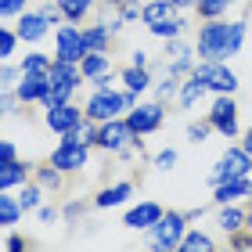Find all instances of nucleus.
<instances>
[{"label": "nucleus", "mask_w": 252, "mask_h": 252, "mask_svg": "<svg viewBox=\"0 0 252 252\" xmlns=\"http://www.w3.org/2000/svg\"><path fill=\"white\" fill-rule=\"evenodd\" d=\"M245 43V22H216L209 18L198 29V58L202 62H227Z\"/></svg>", "instance_id": "1"}, {"label": "nucleus", "mask_w": 252, "mask_h": 252, "mask_svg": "<svg viewBox=\"0 0 252 252\" xmlns=\"http://www.w3.org/2000/svg\"><path fill=\"white\" fill-rule=\"evenodd\" d=\"M130 108H137L133 90H126V94H119V90H97L87 105V119L90 123H108V119H119V112H130Z\"/></svg>", "instance_id": "2"}, {"label": "nucleus", "mask_w": 252, "mask_h": 252, "mask_svg": "<svg viewBox=\"0 0 252 252\" xmlns=\"http://www.w3.org/2000/svg\"><path fill=\"white\" fill-rule=\"evenodd\" d=\"M137 141H141V133L130 126V119H108L97 130V144L108 152H130V148L137 152Z\"/></svg>", "instance_id": "3"}, {"label": "nucleus", "mask_w": 252, "mask_h": 252, "mask_svg": "<svg viewBox=\"0 0 252 252\" xmlns=\"http://www.w3.org/2000/svg\"><path fill=\"white\" fill-rule=\"evenodd\" d=\"M252 173V155L245 152V148H227V152L220 155V162H216V169L209 173L213 188L223 184V180H234V177H249Z\"/></svg>", "instance_id": "4"}, {"label": "nucleus", "mask_w": 252, "mask_h": 252, "mask_svg": "<svg viewBox=\"0 0 252 252\" xmlns=\"http://www.w3.org/2000/svg\"><path fill=\"white\" fill-rule=\"evenodd\" d=\"M184 234H188V227H184V216L180 213H162V220H158L152 227V245L155 249H180V242H184Z\"/></svg>", "instance_id": "5"}, {"label": "nucleus", "mask_w": 252, "mask_h": 252, "mask_svg": "<svg viewBox=\"0 0 252 252\" xmlns=\"http://www.w3.org/2000/svg\"><path fill=\"white\" fill-rule=\"evenodd\" d=\"M54 54H58L62 62H83L90 47L83 40V32H79L76 26H62L58 32H54Z\"/></svg>", "instance_id": "6"}, {"label": "nucleus", "mask_w": 252, "mask_h": 252, "mask_svg": "<svg viewBox=\"0 0 252 252\" xmlns=\"http://www.w3.org/2000/svg\"><path fill=\"white\" fill-rule=\"evenodd\" d=\"M209 123H213V130H220L223 137H234L238 133V105L231 101V94L216 97V105L209 112Z\"/></svg>", "instance_id": "7"}, {"label": "nucleus", "mask_w": 252, "mask_h": 252, "mask_svg": "<svg viewBox=\"0 0 252 252\" xmlns=\"http://www.w3.org/2000/svg\"><path fill=\"white\" fill-rule=\"evenodd\" d=\"M198 72L205 76V83H209V90H216V94H234L238 87V76L227 68L223 62H202Z\"/></svg>", "instance_id": "8"}, {"label": "nucleus", "mask_w": 252, "mask_h": 252, "mask_svg": "<svg viewBox=\"0 0 252 252\" xmlns=\"http://www.w3.org/2000/svg\"><path fill=\"white\" fill-rule=\"evenodd\" d=\"M126 119H130V126L144 137V133H152V130L162 126V105H158V101H155V105H137V108H130Z\"/></svg>", "instance_id": "9"}, {"label": "nucleus", "mask_w": 252, "mask_h": 252, "mask_svg": "<svg viewBox=\"0 0 252 252\" xmlns=\"http://www.w3.org/2000/svg\"><path fill=\"white\" fill-rule=\"evenodd\" d=\"M47 26H51V18L43 15V11H22V18H18V36L26 40V43H36L47 36Z\"/></svg>", "instance_id": "10"}, {"label": "nucleus", "mask_w": 252, "mask_h": 252, "mask_svg": "<svg viewBox=\"0 0 252 252\" xmlns=\"http://www.w3.org/2000/svg\"><path fill=\"white\" fill-rule=\"evenodd\" d=\"M158 220H162V205L155 202H141L126 213V227H133V231H152Z\"/></svg>", "instance_id": "11"}, {"label": "nucleus", "mask_w": 252, "mask_h": 252, "mask_svg": "<svg viewBox=\"0 0 252 252\" xmlns=\"http://www.w3.org/2000/svg\"><path fill=\"white\" fill-rule=\"evenodd\" d=\"M51 166H58V169H83L87 166V144H58L54 148V155H51Z\"/></svg>", "instance_id": "12"}, {"label": "nucleus", "mask_w": 252, "mask_h": 252, "mask_svg": "<svg viewBox=\"0 0 252 252\" xmlns=\"http://www.w3.org/2000/svg\"><path fill=\"white\" fill-rule=\"evenodd\" d=\"M79 83H83V68H79V62H62V58H54V65H51V87H68V90H76Z\"/></svg>", "instance_id": "13"}, {"label": "nucleus", "mask_w": 252, "mask_h": 252, "mask_svg": "<svg viewBox=\"0 0 252 252\" xmlns=\"http://www.w3.org/2000/svg\"><path fill=\"white\" fill-rule=\"evenodd\" d=\"M47 90H51V72H22V83H18L22 101H43Z\"/></svg>", "instance_id": "14"}, {"label": "nucleus", "mask_w": 252, "mask_h": 252, "mask_svg": "<svg viewBox=\"0 0 252 252\" xmlns=\"http://www.w3.org/2000/svg\"><path fill=\"white\" fill-rule=\"evenodd\" d=\"M83 123V112L72 108V105H58V108H47V126L54 133H68L72 126Z\"/></svg>", "instance_id": "15"}, {"label": "nucleus", "mask_w": 252, "mask_h": 252, "mask_svg": "<svg viewBox=\"0 0 252 252\" xmlns=\"http://www.w3.org/2000/svg\"><path fill=\"white\" fill-rule=\"evenodd\" d=\"M252 194V173L249 177H234V180H223L216 184V202L227 205V202H238V198H249Z\"/></svg>", "instance_id": "16"}, {"label": "nucleus", "mask_w": 252, "mask_h": 252, "mask_svg": "<svg viewBox=\"0 0 252 252\" xmlns=\"http://www.w3.org/2000/svg\"><path fill=\"white\" fill-rule=\"evenodd\" d=\"M141 18H144V26H158V22H169V18H177V4H169V0H155V4H144V7H141Z\"/></svg>", "instance_id": "17"}, {"label": "nucleus", "mask_w": 252, "mask_h": 252, "mask_svg": "<svg viewBox=\"0 0 252 252\" xmlns=\"http://www.w3.org/2000/svg\"><path fill=\"white\" fill-rule=\"evenodd\" d=\"M205 90H209V83H205V76L198 72V68H191V76H188V83H184V87H180V105H184V108H191V105H194V101H198V97L205 94Z\"/></svg>", "instance_id": "18"}, {"label": "nucleus", "mask_w": 252, "mask_h": 252, "mask_svg": "<svg viewBox=\"0 0 252 252\" xmlns=\"http://www.w3.org/2000/svg\"><path fill=\"white\" fill-rule=\"evenodd\" d=\"M26 173H29V166L26 162H0V188H15V184H26Z\"/></svg>", "instance_id": "19"}, {"label": "nucleus", "mask_w": 252, "mask_h": 252, "mask_svg": "<svg viewBox=\"0 0 252 252\" xmlns=\"http://www.w3.org/2000/svg\"><path fill=\"white\" fill-rule=\"evenodd\" d=\"M79 68H83V76H87V79L105 76V72H108V58H105V51H90L87 58L79 62Z\"/></svg>", "instance_id": "20"}, {"label": "nucleus", "mask_w": 252, "mask_h": 252, "mask_svg": "<svg viewBox=\"0 0 252 252\" xmlns=\"http://www.w3.org/2000/svg\"><path fill=\"white\" fill-rule=\"evenodd\" d=\"M130 184H126V180H123V184H112V188H105V191H101L97 194V205H101V209H112V205H119V202H126V198H130Z\"/></svg>", "instance_id": "21"}, {"label": "nucleus", "mask_w": 252, "mask_h": 252, "mask_svg": "<svg viewBox=\"0 0 252 252\" xmlns=\"http://www.w3.org/2000/svg\"><path fill=\"white\" fill-rule=\"evenodd\" d=\"M123 83H126V90L141 94V90H148V87H152V76H148V68H141V65H130V68L123 72Z\"/></svg>", "instance_id": "22"}, {"label": "nucleus", "mask_w": 252, "mask_h": 252, "mask_svg": "<svg viewBox=\"0 0 252 252\" xmlns=\"http://www.w3.org/2000/svg\"><path fill=\"white\" fill-rule=\"evenodd\" d=\"M108 22H97V26H90V29H83V40H87V47L90 51H105L108 47Z\"/></svg>", "instance_id": "23"}, {"label": "nucleus", "mask_w": 252, "mask_h": 252, "mask_svg": "<svg viewBox=\"0 0 252 252\" xmlns=\"http://www.w3.org/2000/svg\"><path fill=\"white\" fill-rule=\"evenodd\" d=\"M245 223H249V220H245V213H242V209H234V205L227 202V205H223V213H220V227H223L227 234H234V231H242Z\"/></svg>", "instance_id": "24"}, {"label": "nucleus", "mask_w": 252, "mask_h": 252, "mask_svg": "<svg viewBox=\"0 0 252 252\" xmlns=\"http://www.w3.org/2000/svg\"><path fill=\"white\" fill-rule=\"evenodd\" d=\"M18 216H22V202L4 194V198H0V227H15Z\"/></svg>", "instance_id": "25"}, {"label": "nucleus", "mask_w": 252, "mask_h": 252, "mask_svg": "<svg viewBox=\"0 0 252 252\" xmlns=\"http://www.w3.org/2000/svg\"><path fill=\"white\" fill-rule=\"evenodd\" d=\"M90 4H94V0H58V7H62V15L68 18V22H79L90 11Z\"/></svg>", "instance_id": "26"}, {"label": "nucleus", "mask_w": 252, "mask_h": 252, "mask_svg": "<svg viewBox=\"0 0 252 252\" xmlns=\"http://www.w3.org/2000/svg\"><path fill=\"white\" fill-rule=\"evenodd\" d=\"M231 4H234V0H194V7H198L202 18H220Z\"/></svg>", "instance_id": "27"}, {"label": "nucleus", "mask_w": 252, "mask_h": 252, "mask_svg": "<svg viewBox=\"0 0 252 252\" xmlns=\"http://www.w3.org/2000/svg\"><path fill=\"white\" fill-rule=\"evenodd\" d=\"M51 58L47 54H26V58H22V72H51Z\"/></svg>", "instance_id": "28"}, {"label": "nucleus", "mask_w": 252, "mask_h": 252, "mask_svg": "<svg viewBox=\"0 0 252 252\" xmlns=\"http://www.w3.org/2000/svg\"><path fill=\"white\" fill-rule=\"evenodd\" d=\"M155 32V36H162V40H177L180 36V29H184V22L180 18H169V22H158V26H148Z\"/></svg>", "instance_id": "29"}, {"label": "nucleus", "mask_w": 252, "mask_h": 252, "mask_svg": "<svg viewBox=\"0 0 252 252\" xmlns=\"http://www.w3.org/2000/svg\"><path fill=\"white\" fill-rule=\"evenodd\" d=\"M180 249L184 252H198V249H213V238H205L202 231H188L184 242H180Z\"/></svg>", "instance_id": "30"}, {"label": "nucleus", "mask_w": 252, "mask_h": 252, "mask_svg": "<svg viewBox=\"0 0 252 252\" xmlns=\"http://www.w3.org/2000/svg\"><path fill=\"white\" fill-rule=\"evenodd\" d=\"M68 97H72V90H68V87H51L47 94H43V108H58V105H68Z\"/></svg>", "instance_id": "31"}, {"label": "nucleus", "mask_w": 252, "mask_h": 252, "mask_svg": "<svg viewBox=\"0 0 252 252\" xmlns=\"http://www.w3.org/2000/svg\"><path fill=\"white\" fill-rule=\"evenodd\" d=\"M18 40H22V36H18V29H0V58H11Z\"/></svg>", "instance_id": "32"}, {"label": "nucleus", "mask_w": 252, "mask_h": 252, "mask_svg": "<svg viewBox=\"0 0 252 252\" xmlns=\"http://www.w3.org/2000/svg\"><path fill=\"white\" fill-rule=\"evenodd\" d=\"M36 184H40V188H58V184H62V173H58V166H51V169H40V173H36Z\"/></svg>", "instance_id": "33"}, {"label": "nucleus", "mask_w": 252, "mask_h": 252, "mask_svg": "<svg viewBox=\"0 0 252 252\" xmlns=\"http://www.w3.org/2000/svg\"><path fill=\"white\" fill-rule=\"evenodd\" d=\"M18 202H22V209H36V205H40V188H26V184H22Z\"/></svg>", "instance_id": "34"}, {"label": "nucleus", "mask_w": 252, "mask_h": 252, "mask_svg": "<svg viewBox=\"0 0 252 252\" xmlns=\"http://www.w3.org/2000/svg\"><path fill=\"white\" fill-rule=\"evenodd\" d=\"M209 130H213V123H191V126H188V137L198 144V141H205V137H209Z\"/></svg>", "instance_id": "35"}, {"label": "nucleus", "mask_w": 252, "mask_h": 252, "mask_svg": "<svg viewBox=\"0 0 252 252\" xmlns=\"http://www.w3.org/2000/svg\"><path fill=\"white\" fill-rule=\"evenodd\" d=\"M26 4L29 0H0V11H4V18H11V15H22Z\"/></svg>", "instance_id": "36"}, {"label": "nucleus", "mask_w": 252, "mask_h": 252, "mask_svg": "<svg viewBox=\"0 0 252 252\" xmlns=\"http://www.w3.org/2000/svg\"><path fill=\"white\" fill-rule=\"evenodd\" d=\"M173 94H180V83H177V76H169L162 87H158V101H166V97H173Z\"/></svg>", "instance_id": "37"}, {"label": "nucleus", "mask_w": 252, "mask_h": 252, "mask_svg": "<svg viewBox=\"0 0 252 252\" xmlns=\"http://www.w3.org/2000/svg\"><path fill=\"white\" fill-rule=\"evenodd\" d=\"M155 166H158V169H169V166H177V152H173V148L158 152V155H155Z\"/></svg>", "instance_id": "38"}, {"label": "nucleus", "mask_w": 252, "mask_h": 252, "mask_svg": "<svg viewBox=\"0 0 252 252\" xmlns=\"http://www.w3.org/2000/svg\"><path fill=\"white\" fill-rule=\"evenodd\" d=\"M123 11H119V18L126 22V18H141V7H137V4H130V0H126V4H119Z\"/></svg>", "instance_id": "39"}, {"label": "nucleus", "mask_w": 252, "mask_h": 252, "mask_svg": "<svg viewBox=\"0 0 252 252\" xmlns=\"http://www.w3.org/2000/svg\"><path fill=\"white\" fill-rule=\"evenodd\" d=\"M0 162H15V144H11V141L0 144Z\"/></svg>", "instance_id": "40"}, {"label": "nucleus", "mask_w": 252, "mask_h": 252, "mask_svg": "<svg viewBox=\"0 0 252 252\" xmlns=\"http://www.w3.org/2000/svg\"><path fill=\"white\" fill-rule=\"evenodd\" d=\"M231 245H234V249H252V234H238V231H234Z\"/></svg>", "instance_id": "41"}, {"label": "nucleus", "mask_w": 252, "mask_h": 252, "mask_svg": "<svg viewBox=\"0 0 252 252\" xmlns=\"http://www.w3.org/2000/svg\"><path fill=\"white\" fill-rule=\"evenodd\" d=\"M4 249H7V252H22V249H26V242H22V238H7Z\"/></svg>", "instance_id": "42"}, {"label": "nucleus", "mask_w": 252, "mask_h": 252, "mask_svg": "<svg viewBox=\"0 0 252 252\" xmlns=\"http://www.w3.org/2000/svg\"><path fill=\"white\" fill-rule=\"evenodd\" d=\"M94 87H97V90H112V76H108V72H105V76H97V79H94Z\"/></svg>", "instance_id": "43"}, {"label": "nucleus", "mask_w": 252, "mask_h": 252, "mask_svg": "<svg viewBox=\"0 0 252 252\" xmlns=\"http://www.w3.org/2000/svg\"><path fill=\"white\" fill-rule=\"evenodd\" d=\"M0 83H15V68H11V65H4V72H0Z\"/></svg>", "instance_id": "44"}, {"label": "nucleus", "mask_w": 252, "mask_h": 252, "mask_svg": "<svg viewBox=\"0 0 252 252\" xmlns=\"http://www.w3.org/2000/svg\"><path fill=\"white\" fill-rule=\"evenodd\" d=\"M133 65H141V68H148V54H144V51H137V54H133Z\"/></svg>", "instance_id": "45"}, {"label": "nucleus", "mask_w": 252, "mask_h": 252, "mask_svg": "<svg viewBox=\"0 0 252 252\" xmlns=\"http://www.w3.org/2000/svg\"><path fill=\"white\" fill-rule=\"evenodd\" d=\"M242 148H245V152H249V155H252V130H249V133H245V144H242Z\"/></svg>", "instance_id": "46"}, {"label": "nucleus", "mask_w": 252, "mask_h": 252, "mask_svg": "<svg viewBox=\"0 0 252 252\" xmlns=\"http://www.w3.org/2000/svg\"><path fill=\"white\" fill-rule=\"evenodd\" d=\"M169 4H177V7H191L194 0H169Z\"/></svg>", "instance_id": "47"}, {"label": "nucleus", "mask_w": 252, "mask_h": 252, "mask_svg": "<svg viewBox=\"0 0 252 252\" xmlns=\"http://www.w3.org/2000/svg\"><path fill=\"white\" fill-rule=\"evenodd\" d=\"M245 220H249V227H252V209H249V213H245Z\"/></svg>", "instance_id": "48"}, {"label": "nucleus", "mask_w": 252, "mask_h": 252, "mask_svg": "<svg viewBox=\"0 0 252 252\" xmlns=\"http://www.w3.org/2000/svg\"><path fill=\"white\" fill-rule=\"evenodd\" d=\"M105 4H126V0H105Z\"/></svg>", "instance_id": "49"}]
</instances>
